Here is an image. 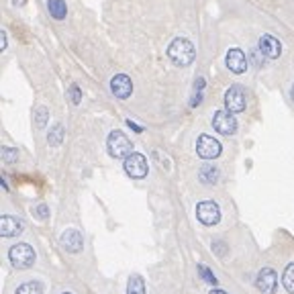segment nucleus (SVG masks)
I'll use <instances>...</instances> for the list:
<instances>
[{"mask_svg":"<svg viewBox=\"0 0 294 294\" xmlns=\"http://www.w3.org/2000/svg\"><path fill=\"white\" fill-rule=\"evenodd\" d=\"M167 57H170L176 66L186 68V66H190V64L194 61L196 51H194V45H192L188 39L176 37V39L170 43V47H167Z\"/></svg>","mask_w":294,"mask_h":294,"instance_id":"nucleus-1","label":"nucleus"},{"mask_svg":"<svg viewBox=\"0 0 294 294\" xmlns=\"http://www.w3.org/2000/svg\"><path fill=\"white\" fill-rule=\"evenodd\" d=\"M35 249L27 243H16L8 249V260L16 270H27L35 264Z\"/></svg>","mask_w":294,"mask_h":294,"instance_id":"nucleus-2","label":"nucleus"},{"mask_svg":"<svg viewBox=\"0 0 294 294\" xmlns=\"http://www.w3.org/2000/svg\"><path fill=\"white\" fill-rule=\"evenodd\" d=\"M107 149H109V153L113 157H117V159L125 157L127 159L133 153V143L123 131H111V135L107 139Z\"/></svg>","mask_w":294,"mask_h":294,"instance_id":"nucleus-3","label":"nucleus"},{"mask_svg":"<svg viewBox=\"0 0 294 294\" xmlns=\"http://www.w3.org/2000/svg\"><path fill=\"white\" fill-rule=\"evenodd\" d=\"M196 217H198V221H200L202 225L213 227V225H217V223L221 221V208H219V204L213 202V200H202V202H198V206H196Z\"/></svg>","mask_w":294,"mask_h":294,"instance_id":"nucleus-4","label":"nucleus"},{"mask_svg":"<svg viewBox=\"0 0 294 294\" xmlns=\"http://www.w3.org/2000/svg\"><path fill=\"white\" fill-rule=\"evenodd\" d=\"M245 104H247V96H245V90L241 86H231L227 92H225V107L229 113H243L245 111Z\"/></svg>","mask_w":294,"mask_h":294,"instance_id":"nucleus-5","label":"nucleus"},{"mask_svg":"<svg viewBox=\"0 0 294 294\" xmlns=\"http://www.w3.org/2000/svg\"><path fill=\"white\" fill-rule=\"evenodd\" d=\"M213 127L221 135H233L237 131V119L229 111H217L213 117Z\"/></svg>","mask_w":294,"mask_h":294,"instance_id":"nucleus-6","label":"nucleus"},{"mask_svg":"<svg viewBox=\"0 0 294 294\" xmlns=\"http://www.w3.org/2000/svg\"><path fill=\"white\" fill-rule=\"evenodd\" d=\"M147 170H149V163H147L145 155H141V153H135V151H133V153L125 159V172H127L131 178H135V180L145 178Z\"/></svg>","mask_w":294,"mask_h":294,"instance_id":"nucleus-7","label":"nucleus"},{"mask_svg":"<svg viewBox=\"0 0 294 294\" xmlns=\"http://www.w3.org/2000/svg\"><path fill=\"white\" fill-rule=\"evenodd\" d=\"M196 153L202 159H217L221 155V143L211 135H200L196 141Z\"/></svg>","mask_w":294,"mask_h":294,"instance_id":"nucleus-8","label":"nucleus"},{"mask_svg":"<svg viewBox=\"0 0 294 294\" xmlns=\"http://www.w3.org/2000/svg\"><path fill=\"white\" fill-rule=\"evenodd\" d=\"M59 241H61V247H64L68 254H80V251L84 249V237H82V233L76 231V229L64 231V235H61Z\"/></svg>","mask_w":294,"mask_h":294,"instance_id":"nucleus-9","label":"nucleus"},{"mask_svg":"<svg viewBox=\"0 0 294 294\" xmlns=\"http://www.w3.org/2000/svg\"><path fill=\"white\" fill-rule=\"evenodd\" d=\"M256 286L262 294H274L276 286H278V276L272 268H264L258 278H256Z\"/></svg>","mask_w":294,"mask_h":294,"instance_id":"nucleus-10","label":"nucleus"},{"mask_svg":"<svg viewBox=\"0 0 294 294\" xmlns=\"http://www.w3.org/2000/svg\"><path fill=\"white\" fill-rule=\"evenodd\" d=\"M258 49H260V53H262L264 57H268V59H276V57H280V53H282L280 41H278L276 37H272V35H262V37H260V43H258Z\"/></svg>","mask_w":294,"mask_h":294,"instance_id":"nucleus-11","label":"nucleus"},{"mask_svg":"<svg viewBox=\"0 0 294 294\" xmlns=\"http://www.w3.org/2000/svg\"><path fill=\"white\" fill-rule=\"evenodd\" d=\"M111 92L117 96V98H129L131 92H133V82L127 74H117L113 80H111Z\"/></svg>","mask_w":294,"mask_h":294,"instance_id":"nucleus-12","label":"nucleus"},{"mask_svg":"<svg viewBox=\"0 0 294 294\" xmlns=\"http://www.w3.org/2000/svg\"><path fill=\"white\" fill-rule=\"evenodd\" d=\"M227 68L233 72V74H243L247 70V57L241 49L233 47L227 51Z\"/></svg>","mask_w":294,"mask_h":294,"instance_id":"nucleus-13","label":"nucleus"},{"mask_svg":"<svg viewBox=\"0 0 294 294\" xmlns=\"http://www.w3.org/2000/svg\"><path fill=\"white\" fill-rule=\"evenodd\" d=\"M23 229H25V223L14 219V217L6 215V217L0 219V233H2V237H16V235L23 233Z\"/></svg>","mask_w":294,"mask_h":294,"instance_id":"nucleus-14","label":"nucleus"},{"mask_svg":"<svg viewBox=\"0 0 294 294\" xmlns=\"http://www.w3.org/2000/svg\"><path fill=\"white\" fill-rule=\"evenodd\" d=\"M47 8H49L51 16L57 18V20H64L66 14H68V6H66L64 0H47Z\"/></svg>","mask_w":294,"mask_h":294,"instance_id":"nucleus-15","label":"nucleus"},{"mask_svg":"<svg viewBox=\"0 0 294 294\" xmlns=\"http://www.w3.org/2000/svg\"><path fill=\"white\" fill-rule=\"evenodd\" d=\"M127 294H145V282L139 274H133L127 284Z\"/></svg>","mask_w":294,"mask_h":294,"instance_id":"nucleus-16","label":"nucleus"},{"mask_svg":"<svg viewBox=\"0 0 294 294\" xmlns=\"http://www.w3.org/2000/svg\"><path fill=\"white\" fill-rule=\"evenodd\" d=\"M14 294H43V284L41 282H25V284H20L18 288H16V292Z\"/></svg>","mask_w":294,"mask_h":294,"instance_id":"nucleus-17","label":"nucleus"},{"mask_svg":"<svg viewBox=\"0 0 294 294\" xmlns=\"http://www.w3.org/2000/svg\"><path fill=\"white\" fill-rule=\"evenodd\" d=\"M200 180H202L204 184H215V182L219 180V170L213 167V165H204V167L200 170Z\"/></svg>","mask_w":294,"mask_h":294,"instance_id":"nucleus-18","label":"nucleus"},{"mask_svg":"<svg viewBox=\"0 0 294 294\" xmlns=\"http://www.w3.org/2000/svg\"><path fill=\"white\" fill-rule=\"evenodd\" d=\"M47 141H49V145L57 147L61 141H64V127L61 125H53V129L49 131V135H47Z\"/></svg>","mask_w":294,"mask_h":294,"instance_id":"nucleus-19","label":"nucleus"},{"mask_svg":"<svg viewBox=\"0 0 294 294\" xmlns=\"http://www.w3.org/2000/svg\"><path fill=\"white\" fill-rule=\"evenodd\" d=\"M282 284H284V288H286L288 292L294 294V264L286 266L284 276H282Z\"/></svg>","mask_w":294,"mask_h":294,"instance_id":"nucleus-20","label":"nucleus"},{"mask_svg":"<svg viewBox=\"0 0 294 294\" xmlns=\"http://www.w3.org/2000/svg\"><path fill=\"white\" fill-rule=\"evenodd\" d=\"M198 272H200V276H202V280H204V282H208V284L217 286V278H215V274H213L206 266H202V264H200V266H198Z\"/></svg>","mask_w":294,"mask_h":294,"instance_id":"nucleus-21","label":"nucleus"},{"mask_svg":"<svg viewBox=\"0 0 294 294\" xmlns=\"http://www.w3.org/2000/svg\"><path fill=\"white\" fill-rule=\"evenodd\" d=\"M35 121H37V127H39V129L45 127V123H47V109H45V107H39V109L35 111Z\"/></svg>","mask_w":294,"mask_h":294,"instance_id":"nucleus-22","label":"nucleus"},{"mask_svg":"<svg viewBox=\"0 0 294 294\" xmlns=\"http://www.w3.org/2000/svg\"><path fill=\"white\" fill-rule=\"evenodd\" d=\"M2 159L12 163L18 159V149H12V147H2Z\"/></svg>","mask_w":294,"mask_h":294,"instance_id":"nucleus-23","label":"nucleus"},{"mask_svg":"<svg viewBox=\"0 0 294 294\" xmlns=\"http://www.w3.org/2000/svg\"><path fill=\"white\" fill-rule=\"evenodd\" d=\"M33 217H37L39 221H47V217H49V208H47L45 204H39V206H35V208H33Z\"/></svg>","mask_w":294,"mask_h":294,"instance_id":"nucleus-24","label":"nucleus"},{"mask_svg":"<svg viewBox=\"0 0 294 294\" xmlns=\"http://www.w3.org/2000/svg\"><path fill=\"white\" fill-rule=\"evenodd\" d=\"M70 98H72L74 104H80V100H82V92H80V88L76 84L70 86Z\"/></svg>","mask_w":294,"mask_h":294,"instance_id":"nucleus-25","label":"nucleus"},{"mask_svg":"<svg viewBox=\"0 0 294 294\" xmlns=\"http://www.w3.org/2000/svg\"><path fill=\"white\" fill-rule=\"evenodd\" d=\"M0 49H2V51L6 49V33H4V31L0 33Z\"/></svg>","mask_w":294,"mask_h":294,"instance_id":"nucleus-26","label":"nucleus"},{"mask_svg":"<svg viewBox=\"0 0 294 294\" xmlns=\"http://www.w3.org/2000/svg\"><path fill=\"white\" fill-rule=\"evenodd\" d=\"M127 125H129V127H131V129H135V131H137V133H141V131H143V129H141V127H139V125H135V123H133V121H127Z\"/></svg>","mask_w":294,"mask_h":294,"instance_id":"nucleus-27","label":"nucleus"},{"mask_svg":"<svg viewBox=\"0 0 294 294\" xmlns=\"http://www.w3.org/2000/svg\"><path fill=\"white\" fill-rule=\"evenodd\" d=\"M208 294H227V292H225V290H221V288H213Z\"/></svg>","mask_w":294,"mask_h":294,"instance_id":"nucleus-28","label":"nucleus"},{"mask_svg":"<svg viewBox=\"0 0 294 294\" xmlns=\"http://www.w3.org/2000/svg\"><path fill=\"white\" fill-rule=\"evenodd\" d=\"M290 98H292V102H294V84H292V88H290Z\"/></svg>","mask_w":294,"mask_h":294,"instance_id":"nucleus-29","label":"nucleus"},{"mask_svg":"<svg viewBox=\"0 0 294 294\" xmlns=\"http://www.w3.org/2000/svg\"><path fill=\"white\" fill-rule=\"evenodd\" d=\"M64 294H70V292H64Z\"/></svg>","mask_w":294,"mask_h":294,"instance_id":"nucleus-30","label":"nucleus"}]
</instances>
